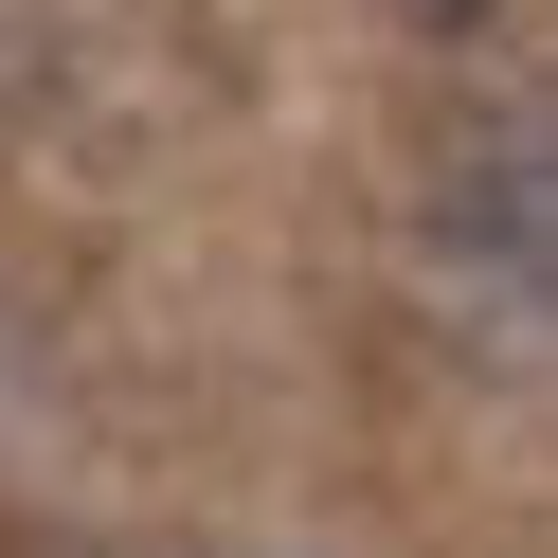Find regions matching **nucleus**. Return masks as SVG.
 <instances>
[{"label": "nucleus", "instance_id": "nucleus-2", "mask_svg": "<svg viewBox=\"0 0 558 558\" xmlns=\"http://www.w3.org/2000/svg\"><path fill=\"white\" fill-rule=\"evenodd\" d=\"M217 558H306V541H217Z\"/></svg>", "mask_w": 558, "mask_h": 558}, {"label": "nucleus", "instance_id": "nucleus-1", "mask_svg": "<svg viewBox=\"0 0 558 558\" xmlns=\"http://www.w3.org/2000/svg\"><path fill=\"white\" fill-rule=\"evenodd\" d=\"M397 289L486 397H541L558 342V162H541V90H450V126L414 145L397 198Z\"/></svg>", "mask_w": 558, "mask_h": 558}, {"label": "nucleus", "instance_id": "nucleus-3", "mask_svg": "<svg viewBox=\"0 0 558 558\" xmlns=\"http://www.w3.org/2000/svg\"><path fill=\"white\" fill-rule=\"evenodd\" d=\"M433 19H450V0H433Z\"/></svg>", "mask_w": 558, "mask_h": 558}]
</instances>
